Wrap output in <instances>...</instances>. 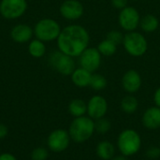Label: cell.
Returning <instances> with one entry per match:
<instances>
[{"label": "cell", "mask_w": 160, "mask_h": 160, "mask_svg": "<svg viewBox=\"0 0 160 160\" xmlns=\"http://www.w3.org/2000/svg\"><path fill=\"white\" fill-rule=\"evenodd\" d=\"M56 40L60 52L71 57H79L87 49L89 34L83 26L70 24L61 30Z\"/></svg>", "instance_id": "6da1fadb"}, {"label": "cell", "mask_w": 160, "mask_h": 160, "mask_svg": "<svg viewBox=\"0 0 160 160\" xmlns=\"http://www.w3.org/2000/svg\"><path fill=\"white\" fill-rule=\"evenodd\" d=\"M142 146L141 134L134 128H126L122 130L116 141V147L119 153L127 158L138 154Z\"/></svg>", "instance_id": "7a4b0ae2"}, {"label": "cell", "mask_w": 160, "mask_h": 160, "mask_svg": "<svg viewBox=\"0 0 160 160\" xmlns=\"http://www.w3.org/2000/svg\"><path fill=\"white\" fill-rule=\"evenodd\" d=\"M68 131L71 141L77 143H83L89 141L96 133L95 120L87 115L76 117L70 123Z\"/></svg>", "instance_id": "3957f363"}, {"label": "cell", "mask_w": 160, "mask_h": 160, "mask_svg": "<svg viewBox=\"0 0 160 160\" xmlns=\"http://www.w3.org/2000/svg\"><path fill=\"white\" fill-rule=\"evenodd\" d=\"M61 30L59 23L55 20L44 18L36 23L34 27V35L38 39H40L43 42H49L57 39Z\"/></svg>", "instance_id": "277c9868"}, {"label": "cell", "mask_w": 160, "mask_h": 160, "mask_svg": "<svg viewBox=\"0 0 160 160\" xmlns=\"http://www.w3.org/2000/svg\"><path fill=\"white\" fill-rule=\"evenodd\" d=\"M123 45L125 50L132 56L139 57L143 55L147 49L148 43L146 38L139 32L131 31L125 35Z\"/></svg>", "instance_id": "5b68a950"}, {"label": "cell", "mask_w": 160, "mask_h": 160, "mask_svg": "<svg viewBox=\"0 0 160 160\" xmlns=\"http://www.w3.org/2000/svg\"><path fill=\"white\" fill-rule=\"evenodd\" d=\"M48 61L52 68L64 76L71 75L76 68V64L73 57L63 53L59 50L53 51L49 55Z\"/></svg>", "instance_id": "8992f818"}, {"label": "cell", "mask_w": 160, "mask_h": 160, "mask_svg": "<svg viewBox=\"0 0 160 160\" xmlns=\"http://www.w3.org/2000/svg\"><path fill=\"white\" fill-rule=\"evenodd\" d=\"M27 9L26 0H1L0 14L8 20L22 17Z\"/></svg>", "instance_id": "52a82bcc"}, {"label": "cell", "mask_w": 160, "mask_h": 160, "mask_svg": "<svg viewBox=\"0 0 160 160\" xmlns=\"http://www.w3.org/2000/svg\"><path fill=\"white\" fill-rule=\"evenodd\" d=\"M70 136L68 130L57 128L52 130L47 138V146L53 153L66 151L70 144Z\"/></svg>", "instance_id": "ba28073f"}, {"label": "cell", "mask_w": 160, "mask_h": 160, "mask_svg": "<svg viewBox=\"0 0 160 160\" xmlns=\"http://www.w3.org/2000/svg\"><path fill=\"white\" fill-rule=\"evenodd\" d=\"M109 111V104L107 99L100 96H93L87 102V116L93 120H98L106 116Z\"/></svg>", "instance_id": "9c48e42d"}, {"label": "cell", "mask_w": 160, "mask_h": 160, "mask_svg": "<svg viewBox=\"0 0 160 160\" xmlns=\"http://www.w3.org/2000/svg\"><path fill=\"white\" fill-rule=\"evenodd\" d=\"M79 63L81 68L94 73L100 67L101 54L98 48H87L79 56Z\"/></svg>", "instance_id": "30bf717a"}, {"label": "cell", "mask_w": 160, "mask_h": 160, "mask_svg": "<svg viewBox=\"0 0 160 160\" xmlns=\"http://www.w3.org/2000/svg\"><path fill=\"white\" fill-rule=\"evenodd\" d=\"M118 21L120 26L124 30L128 32L134 31L140 25V21H141L140 13L135 8L128 6L127 8L121 10Z\"/></svg>", "instance_id": "8fae6325"}, {"label": "cell", "mask_w": 160, "mask_h": 160, "mask_svg": "<svg viewBox=\"0 0 160 160\" xmlns=\"http://www.w3.org/2000/svg\"><path fill=\"white\" fill-rule=\"evenodd\" d=\"M59 11L63 18L69 21H75L82 16L83 6L78 0H66L60 6Z\"/></svg>", "instance_id": "7c38bea8"}, {"label": "cell", "mask_w": 160, "mask_h": 160, "mask_svg": "<svg viewBox=\"0 0 160 160\" xmlns=\"http://www.w3.org/2000/svg\"><path fill=\"white\" fill-rule=\"evenodd\" d=\"M122 86L128 94L137 93L142 86V77L135 69L128 70L122 78Z\"/></svg>", "instance_id": "4fadbf2b"}, {"label": "cell", "mask_w": 160, "mask_h": 160, "mask_svg": "<svg viewBox=\"0 0 160 160\" xmlns=\"http://www.w3.org/2000/svg\"><path fill=\"white\" fill-rule=\"evenodd\" d=\"M142 124L148 130L160 128V108L157 106L147 108L142 115Z\"/></svg>", "instance_id": "5bb4252c"}, {"label": "cell", "mask_w": 160, "mask_h": 160, "mask_svg": "<svg viewBox=\"0 0 160 160\" xmlns=\"http://www.w3.org/2000/svg\"><path fill=\"white\" fill-rule=\"evenodd\" d=\"M34 35V29L27 24L20 23L15 25L10 31V38L17 43H25L31 40Z\"/></svg>", "instance_id": "9a60e30c"}, {"label": "cell", "mask_w": 160, "mask_h": 160, "mask_svg": "<svg viewBox=\"0 0 160 160\" xmlns=\"http://www.w3.org/2000/svg\"><path fill=\"white\" fill-rule=\"evenodd\" d=\"M96 154L101 160H111L116 155V147L110 141H101L97 144Z\"/></svg>", "instance_id": "2e32d148"}, {"label": "cell", "mask_w": 160, "mask_h": 160, "mask_svg": "<svg viewBox=\"0 0 160 160\" xmlns=\"http://www.w3.org/2000/svg\"><path fill=\"white\" fill-rule=\"evenodd\" d=\"M91 72L88 70L82 68H75V70L72 72L71 76V81L72 82L80 88H84L90 85L91 82V77H92Z\"/></svg>", "instance_id": "e0dca14e"}, {"label": "cell", "mask_w": 160, "mask_h": 160, "mask_svg": "<svg viewBox=\"0 0 160 160\" xmlns=\"http://www.w3.org/2000/svg\"><path fill=\"white\" fill-rule=\"evenodd\" d=\"M68 110L74 118L84 116L87 114V102L81 98H74L69 102Z\"/></svg>", "instance_id": "ac0fdd59"}, {"label": "cell", "mask_w": 160, "mask_h": 160, "mask_svg": "<svg viewBox=\"0 0 160 160\" xmlns=\"http://www.w3.org/2000/svg\"><path fill=\"white\" fill-rule=\"evenodd\" d=\"M120 108L125 113L133 114L137 112V110L139 108V100L136 97L129 94L121 99Z\"/></svg>", "instance_id": "d6986e66"}, {"label": "cell", "mask_w": 160, "mask_h": 160, "mask_svg": "<svg viewBox=\"0 0 160 160\" xmlns=\"http://www.w3.org/2000/svg\"><path fill=\"white\" fill-rule=\"evenodd\" d=\"M140 25L142 29L146 33H152L158 28L159 22L158 19L152 14H147L143 16L140 21Z\"/></svg>", "instance_id": "ffe728a7"}, {"label": "cell", "mask_w": 160, "mask_h": 160, "mask_svg": "<svg viewBox=\"0 0 160 160\" xmlns=\"http://www.w3.org/2000/svg\"><path fill=\"white\" fill-rule=\"evenodd\" d=\"M28 52L34 58H40L46 52V46L40 39H33L28 45Z\"/></svg>", "instance_id": "44dd1931"}, {"label": "cell", "mask_w": 160, "mask_h": 160, "mask_svg": "<svg viewBox=\"0 0 160 160\" xmlns=\"http://www.w3.org/2000/svg\"><path fill=\"white\" fill-rule=\"evenodd\" d=\"M98 52H100L101 55L111 56V55H113L116 52L117 45L115 43H113L112 41H111V40L106 38V39L102 40L98 44Z\"/></svg>", "instance_id": "7402d4cb"}, {"label": "cell", "mask_w": 160, "mask_h": 160, "mask_svg": "<svg viewBox=\"0 0 160 160\" xmlns=\"http://www.w3.org/2000/svg\"><path fill=\"white\" fill-rule=\"evenodd\" d=\"M108 82L107 79L99 74V73H93L91 77V82H90V87L95 90V91H102L107 87Z\"/></svg>", "instance_id": "603a6c76"}, {"label": "cell", "mask_w": 160, "mask_h": 160, "mask_svg": "<svg viewBox=\"0 0 160 160\" xmlns=\"http://www.w3.org/2000/svg\"><path fill=\"white\" fill-rule=\"evenodd\" d=\"M112 129V122L106 117L95 121V130L99 135H106Z\"/></svg>", "instance_id": "cb8c5ba5"}, {"label": "cell", "mask_w": 160, "mask_h": 160, "mask_svg": "<svg viewBox=\"0 0 160 160\" xmlns=\"http://www.w3.org/2000/svg\"><path fill=\"white\" fill-rule=\"evenodd\" d=\"M31 160H47L49 158V152L44 147L35 148L30 155Z\"/></svg>", "instance_id": "d4e9b609"}, {"label": "cell", "mask_w": 160, "mask_h": 160, "mask_svg": "<svg viewBox=\"0 0 160 160\" xmlns=\"http://www.w3.org/2000/svg\"><path fill=\"white\" fill-rule=\"evenodd\" d=\"M124 35L120 32V31H117V30H112L110 31L108 34H107V39L112 41L113 43H115L116 45H120L123 43L124 41Z\"/></svg>", "instance_id": "484cf974"}, {"label": "cell", "mask_w": 160, "mask_h": 160, "mask_svg": "<svg viewBox=\"0 0 160 160\" xmlns=\"http://www.w3.org/2000/svg\"><path fill=\"white\" fill-rule=\"evenodd\" d=\"M146 157L149 159L155 160L158 159L160 158V147L157 145H151L150 147L147 148L146 153H145Z\"/></svg>", "instance_id": "4316f807"}, {"label": "cell", "mask_w": 160, "mask_h": 160, "mask_svg": "<svg viewBox=\"0 0 160 160\" xmlns=\"http://www.w3.org/2000/svg\"><path fill=\"white\" fill-rule=\"evenodd\" d=\"M128 0H112V6L117 9H123L128 7Z\"/></svg>", "instance_id": "83f0119b"}, {"label": "cell", "mask_w": 160, "mask_h": 160, "mask_svg": "<svg viewBox=\"0 0 160 160\" xmlns=\"http://www.w3.org/2000/svg\"><path fill=\"white\" fill-rule=\"evenodd\" d=\"M8 133V128H7V126H5L4 124H0V140L5 139Z\"/></svg>", "instance_id": "f1b7e54d"}, {"label": "cell", "mask_w": 160, "mask_h": 160, "mask_svg": "<svg viewBox=\"0 0 160 160\" xmlns=\"http://www.w3.org/2000/svg\"><path fill=\"white\" fill-rule=\"evenodd\" d=\"M154 102H155V106L160 108V87H158L154 94Z\"/></svg>", "instance_id": "f546056e"}, {"label": "cell", "mask_w": 160, "mask_h": 160, "mask_svg": "<svg viewBox=\"0 0 160 160\" xmlns=\"http://www.w3.org/2000/svg\"><path fill=\"white\" fill-rule=\"evenodd\" d=\"M0 160H17V158L10 153H3L0 155Z\"/></svg>", "instance_id": "4dcf8cb0"}, {"label": "cell", "mask_w": 160, "mask_h": 160, "mask_svg": "<svg viewBox=\"0 0 160 160\" xmlns=\"http://www.w3.org/2000/svg\"><path fill=\"white\" fill-rule=\"evenodd\" d=\"M111 160H128V158L120 154V155H115Z\"/></svg>", "instance_id": "1f68e13d"}, {"label": "cell", "mask_w": 160, "mask_h": 160, "mask_svg": "<svg viewBox=\"0 0 160 160\" xmlns=\"http://www.w3.org/2000/svg\"><path fill=\"white\" fill-rule=\"evenodd\" d=\"M133 1H139V0H133Z\"/></svg>", "instance_id": "d6a6232c"}]
</instances>
